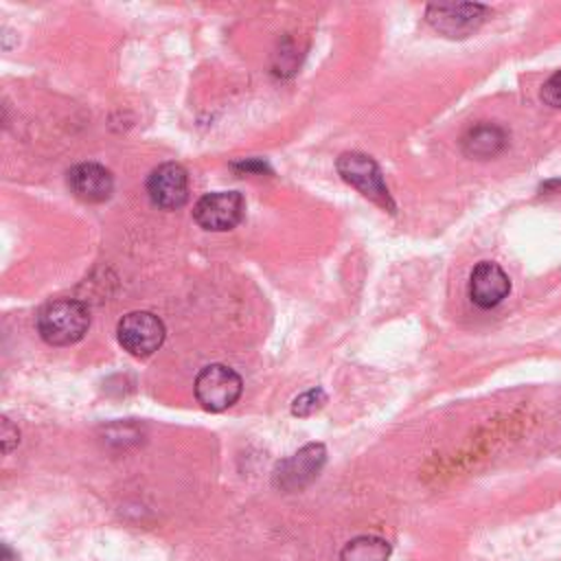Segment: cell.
Instances as JSON below:
<instances>
[{
    "mask_svg": "<svg viewBox=\"0 0 561 561\" xmlns=\"http://www.w3.org/2000/svg\"><path fill=\"white\" fill-rule=\"evenodd\" d=\"M90 327V311L83 302L61 298L48 302L37 316V331L46 344L68 346L79 342Z\"/></svg>",
    "mask_w": 561,
    "mask_h": 561,
    "instance_id": "cell-1",
    "label": "cell"
},
{
    "mask_svg": "<svg viewBox=\"0 0 561 561\" xmlns=\"http://www.w3.org/2000/svg\"><path fill=\"white\" fill-rule=\"evenodd\" d=\"M337 173L353 184L362 195H366L370 202L381 206L388 213H394V202L392 195L383 182L379 164L359 151H346L337 158Z\"/></svg>",
    "mask_w": 561,
    "mask_h": 561,
    "instance_id": "cell-2",
    "label": "cell"
},
{
    "mask_svg": "<svg viewBox=\"0 0 561 561\" xmlns=\"http://www.w3.org/2000/svg\"><path fill=\"white\" fill-rule=\"evenodd\" d=\"M193 388L202 408L210 412H224L241 397L243 381L232 368L224 364H210L197 373Z\"/></svg>",
    "mask_w": 561,
    "mask_h": 561,
    "instance_id": "cell-3",
    "label": "cell"
},
{
    "mask_svg": "<svg viewBox=\"0 0 561 561\" xmlns=\"http://www.w3.org/2000/svg\"><path fill=\"white\" fill-rule=\"evenodd\" d=\"M121 346L134 357H147L164 342V324L151 311H129L116 327Z\"/></svg>",
    "mask_w": 561,
    "mask_h": 561,
    "instance_id": "cell-4",
    "label": "cell"
},
{
    "mask_svg": "<svg viewBox=\"0 0 561 561\" xmlns=\"http://www.w3.org/2000/svg\"><path fill=\"white\" fill-rule=\"evenodd\" d=\"M245 213V202L239 191H215L197 199L193 208V219L199 228L224 232L232 230Z\"/></svg>",
    "mask_w": 561,
    "mask_h": 561,
    "instance_id": "cell-5",
    "label": "cell"
},
{
    "mask_svg": "<svg viewBox=\"0 0 561 561\" xmlns=\"http://www.w3.org/2000/svg\"><path fill=\"white\" fill-rule=\"evenodd\" d=\"M425 15L427 22L445 37H467L484 22V18L489 15V7L478 2L430 4Z\"/></svg>",
    "mask_w": 561,
    "mask_h": 561,
    "instance_id": "cell-6",
    "label": "cell"
},
{
    "mask_svg": "<svg viewBox=\"0 0 561 561\" xmlns=\"http://www.w3.org/2000/svg\"><path fill=\"white\" fill-rule=\"evenodd\" d=\"M324 460H327L324 445L309 443L276 467L274 484L283 491H300L320 473Z\"/></svg>",
    "mask_w": 561,
    "mask_h": 561,
    "instance_id": "cell-7",
    "label": "cell"
},
{
    "mask_svg": "<svg viewBox=\"0 0 561 561\" xmlns=\"http://www.w3.org/2000/svg\"><path fill=\"white\" fill-rule=\"evenodd\" d=\"M149 199L164 210H175L188 199V178L182 164L162 162L147 178Z\"/></svg>",
    "mask_w": 561,
    "mask_h": 561,
    "instance_id": "cell-8",
    "label": "cell"
},
{
    "mask_svg": "<svg viewBox=\"0 0 561 561\" xmlns=\"http://www.w3.org/2000/svg\"><path fill=\"white\" fill-rule=\"evenodd\" d=\"M511 291L506 272L491 261H480L469 276V298L480 309L497 307Z\"/></svg>",
    "mask_w": 561,
    "mask_h": 561,
    "instance_id": "cell-9",
    "label": "cell"
},
{
    "mask_svg": "<svg viewBox=\"0 0 561 561\" xmlns=\"http://www.w3.org/2000/svg\"><path fill=\"white\" fill-rule=\"evenodd\" d=\"M68 186L81 202H105L114 191L112 173L96 162H81L68 171Z\"/></svg>",
    "mask_w": 561,
    "mask_h": 561,
    "instance_id": "cell-10",
    "label": "cell"
},
{
    "mask_svg": "<svg viewBox=\"0 0 561 561\" xmlns=\"http://www.w3.org/2000/svg\"><path fill=\"white\" fill-rule=\"evenodd\" d=\"M508 142L506 131L493 123H480L462 136V151L471 158H493L497 156Z\"/></svg>",
    "mask_w": 561,
    "mask_h": 561,
    "instance_id": "cell-11",
    "label": "cell"
},
{
    "mask_svg": "<svg viewBox=\"0 0 561 561\" xmlns=\"http://www.w3.org/2000/svg\"><path fill=\"white\" fill-rule=\"evenodd\" d=\"M390 543L377 535H359L346 541L340 561H388Z\"/></svg>",
    "mask_w": 561,
    "mask_h": 561,
    "instance_id": "cell-12",
    "label": "cell"
},
{
    "mask_svg": "<svg viewBox=\"0 0 561 561\" xmlns=\"http://www.w3.org/2000/svg\"><path fill=\"white\" fill-rule=\"evenodd\" d=\"M327 401V394L322 388H311L302 394H298L291 403V414L294 416H309L313 412H318Z\"/></svg>",
    "mask_w": 561,
    "mask_h": 561,
    "instance_id": "cell-13",
    "label": "cell"
},
{
    "mask_svg": "<svg viewBox=\"0 0 561 561\" xmlns=\"http://www.w3.org/2000/svg\"><path fill=\"white\" fill-rule=\"evenodd\" d=\"M541 99L543 103H548L550 107L561 110V70H557L541 88Z\"/></svg>",
    "mask_w": 561,
    "mask_h": 561,
    "instance_id": "cell-14",
    "label": "cell"
},
{
    "mask_svg": "<svg viewBox=\"0 0 561 561\" xmlns=\"http://www.w3.org/2000/svg\"><path fill=\"white\" fill-rule=\"evenodd\" d=\"M0 440H2L4 454H9L20 443V432L9 419H2V423H0Z\"/></svg>",
    "mask_w": 561,
    "mask_h": 561,
    "instance_id": "cell-15",
    "label": "cell"
}]
</instances>
